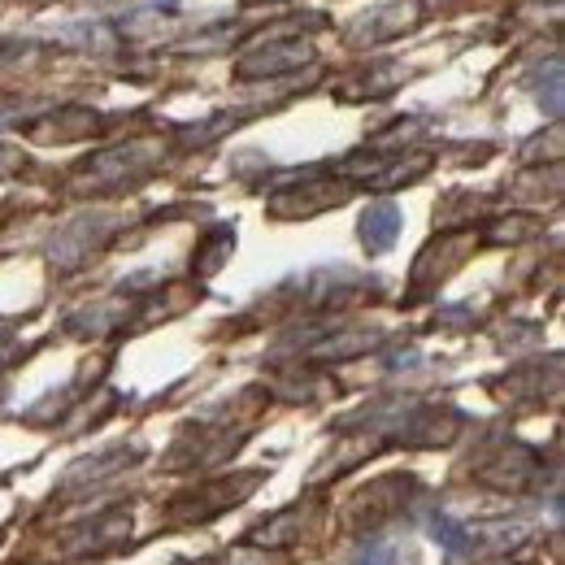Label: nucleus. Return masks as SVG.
<instances>
[{
  "label": "nucleus",
  "instance_id": "obj_1",
  "mask_svg": "<svg viewBox=\"0 0 565 565\" xmlns=\"http://www.w3.org/2000/svg\"><path fill=\"white\" fill-rule=\"evenodd\" d=\"M396 235H401V213L396 205H370L365 217H361V244L370 248V253H387L392 244H396Z\"/></svg>",
  "mask_w": 565,
  "mask_h": 565
},
{
  "label": "nucleus",
  "instance_id": "obj_2",
  "mask_svg": "<svg viewBox=\"0 0 565 565\" xmlns=\"http://www.w3.org/2000/svg\"><path fill=\"white\" fill-rule=\"evenodd\" d=\"M300 62H309V49H300V44H279V49L262 53L257 62H244L239 74H275V71H291V66H300Z\"/></svg>",
  "mask_w": 565,
  "mask_h": 565
},
{
  "label": "nucleus",
  "instance_id": "obj_3",
  "mask_svg": "<svg viewBox=\"0 0 565 565\" xmlns=\"http://www.w3.org/2000/svg\"><path fill=\"white\" fill-rule=\"evenodd\" d=\"M430 531H435V540H439L448 553H466V548H470L466 526H457L448 513H435V518H430Z\"/></svg>",
  "mask_w": 565,
  "mask_h": 565
},
{
  "label": "nucleus",
  "instance_id": "obj_4",
  "mask_svg": "<svg viewBox=\"0 0 565 565\" xmlns=\"http://www.w3.org/2000/svg\"><path fill=\"white\" fill-rule=\"evenodd\" d=\"M540 100L548 105V114H553V118L562 114V62H553V66H548V83L540 87Z\"/></svg>",
  "mask_w": 565,
  "mask_h": 565
},
{
  "label": "nucleus",
  "instance_id": "obj_5",
  "mask_svg": "<svg viewBox=\"0 0 565 565\" xmlns=\"http://www.w3.org/2000/svg\"><path fill=\"white\" fill-rule=\"evenodd\" d=\"M353 565H396V548L392 544H365L353 557Z\"/></svg>",
  "mask_w": 565,
  "mask_h": 565
}]
</instances>
